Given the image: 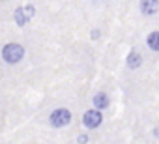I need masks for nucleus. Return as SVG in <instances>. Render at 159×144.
Masks as SVG:
<instances>
[{
  "label": "nucleus",
  "mask_w": 159,
  "mask_h": 144,
  "mask_svg": "<svg viewBox=\"0 0 159 144\" xmlns=\"http://www.w3.org/2000/svg\"><path fill=\"white\" fill-rule=\"evenodd\" d=\"M25 54H26V49L21 43H17V41H10V43H6L2 49H0V56H2V60L6 64H10V65L19 64L25 58Z\"/></svg>",
  "instance_id": "obj_1"
},
{
  "label": "nucleus",
  "mask_w": 159,
  "mask_h": 144,
  "mask_svg": "<svg viewBox=\"0 0 159 144\" xmlns=\"http://www.w3.org/2000/svg\"><path fill=\"white\" fill-rule=\"evenodd\" d=\"M73 120V114L69 109L66 107H58L54 109L51 114H49V125L54 127V129H62V127H67Z\"/></svg>",
  "instance_id": "obj_2"
},
{
  "label": "nucleus",
  "mask_w": 159,
  "mask_h": 144,
  "mask_svg": "<svg viewBox=\"0 0 159 144\" xmlns=\"http://www.w3.org/2000/svg\"><path fill=\"white\" fill-rule=\"evenodd\" d=\"M103 124V112L96 110V109H88L83 114V125L86 129H98Z\"/></svg>",
  "instance_id": "obj_3"
},
{
  "label": "nucleus",
  "mask_w": 159,
  "mask_h": 144,
  "mask_svg": "<svg viewBox=\"0 0 159 144\" xmlns=\"http://www.w3.org/2000/svg\"><path fill=\"white\" fill-rule=\"evenodd\" d=\"M109 105H111V99H109L107 92H96L94 94V97H92V109L103 112L105 109H109Z\"/></svg>",
  "instance_id": "obj_4"
},
{
  "label": "nucleus",
  "mask_w": 159,
  "mask_h": 144,
  "mask_svg": "<svg viewBox=\"0 0 159 144\" xmlns=\"http://www.w3.org/2000/svg\"><path fill=\"white\" fill-rule=\"evenodd\" d=\"M139 10L142 15H155L159 11V0H142L139 2Z\"/></svg>",
  "instance_id": "obj_5"
},
{
  "label": "nucleus",
  "mask_w": 159,
  "mask_h": 144,
  "mask_svg": "<svg viewBox=\"0 0 159 144\" xmlns=\"http://www.w3.org/2000/svg\"><path fill=\"white\" fill-rule=\"evenodd\" d=\"M125 65H127L129 69H139V67L142 65V54H140L139 51H131V52L127 54V58H125Z\"/></svg>",
  "instance_id": "obj_6"
},
{
  "label": "nucleus",
  "mask_w": 159,
  "mask_h": 144,
  "mask_svg": "<svg viewBox=\"0 0 159 144\" xmlns=\"http://www.w3.org/2000/svg\"><path fill=\"white\" fill-rule=\"evenodd\" d=\"M13 21H15L17 26H26V25L30 23V17L26 15V11H25L23 6L15 8V11H13Z\"/></svg>",
  "instance_id": "obj_7"
},
{
  "label": "nucleus",
  "mask_w": 159,
  "mask_h": 144,
  "mask_svg": "<svg viewBox=\"0 0 159 144\" xmlns=\"http://www.w3.org/2000/svg\"><path fill=\"white\" fill-rule=\"evenodd\" d=\"M146 45H148V49H152V51L159 52V30L150 32V34L146 36Z\"/></svg>",
  "instance_id": "obj_8"
},
{
  "label": "nucleus",
  "mask_w": 159,
  "mask_h": 144,
  "mask_svg": "<svg viewBox=\"0 0 159 144\" xmlns=\"http://www.w3.org/2000/svg\"><path fill=\"white\" fill-rule=\"evenodd\" d=\"M23 8H25V11H26V15H28L30 19H32V17L36 15V6H34L32 2H30V4H25Z\"/></svg>",
  "instance_id": "obj_9"
},
{
  "label": "nucleus",
  "mask_w": 159,
  "mask_h": 144,
  "mask_svg": "<svg viewBox=\"0 0 159 144\" xmlns=\"http://www.w3.org/2000/svg\"><path fill=\"white\" fill-rule=\"evenodd\" d=\"M88 140H90L88 133H81V135L77 137V144H88Z\"/></svg>",
  "instance_id": "obj_10"
},
{
  "label": "nucleus",
  "mask_w": 159,
  "mask_h": 144,
  "mask_svg": "<svg viewBox=\"0 0 159 144\" xmlns=\"http://www.w3.org/2000/svg\"><path fill=\"white\" fill-rule=\"evenodd\" d=\"M99 36H101V32H99L98 28H94V30L90 32V38H92V39H99Z\"/></svg>",
  "instance_id": "obj_11"
},
{
  "label": "nucleus",
  "mask_w": 159,
  "mask_h": 144,
  "mask_svg": "<svg viewBox=\"0 0 159 144\" xmlns=\"http://www.w3.org/2000/svg\"><path fill=\"white\" fill-rule=\"evenodd\" d=\"M152 133H153V137H155V138H159V127H153V131H152Z\"/></svg>",
  "instance_id": "obj_12"
}]
</instances>
